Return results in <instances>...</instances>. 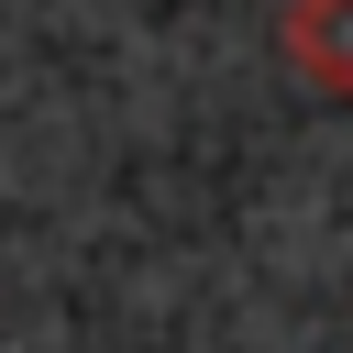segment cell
Instances as JSON below:
<instances>
[{
	"label": "cell",
	"instance_id": "cell-1",
	"mask_svg": "<svg viewBox=\"0 0 353 353\" xmlns=\"http://www.w3.org/2000/svg\"><path fill=\"white\" fill-rule=\"evenodd\" d=\"M287 55L309 88L353 99V0H287Z\"/></svg>",
	"mask_w": 353,
	"mask_h": 353
}]
</instances>
